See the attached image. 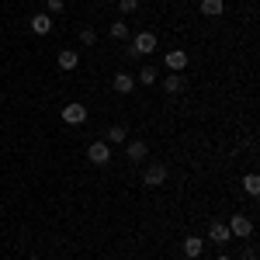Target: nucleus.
Masks as SVG:
<instances>
[{
    "mask_svg": "<svg viewBox=\"0 0 260 260\" xmlns=\"http://www.w3.org/2000/svg\"><path fill=\"white\" fill-rule=\"evenodd\" d=\"M229 233H233V236H240V240H246V236H253V222L246 219V215H233Z\"/></svg>",
    "mask_w": 260,
    "mask_h": 260,
    "instance_id": "5",
    "label": "nucleus"
},
{
    "mask_svg": "<svg viewBox=\"0 0 260 260\" xmlns=\"http://www.w3.org/2000/svg\"><path fill=\"white\" fill-rule=\"evenodd\" d=\"M121 14H132V11H139V0H118Z\"/></svg>",
    "mask_w": 260,
    "mask_h": 260,
    "instance_id": "20",
    "label": "nucleus"
},
{
    "mask_svg": "<svg viewBox=\"0 0 260 260\" xmlns=\"http://www.w3.org/2000/svg\"><path fill=\"white\" fill-rule=\"evenodd\" d=\"M115 90L118 94H132V87H136V77H128V73H115Z\"/></svg>",
    "mask_w": 260,
    "mask_h": 260,
    "instance_id": "13",
    "label": "nucleus"
},
{
    "mask_svg": "<svg viewBox=\"0 0 260 260\" xmlns=\"http://www.w3.org/2000/svg\"><path fill=\"white\" fill-rule=\"evenodd\" d=\"M77 66H80V52H77V49H62L59 52V70L70 73V70H77Z\"/></svg>",
    "mask_w": 260,
    "mask_h": 260,
    "instance_id": "8",
    "label": "nucleus"
},
{
    "mask_svg": "<svg viewBox=\"0 0 260 260\" xmlns=\"http://www.w3.org/2000/svg\"><path fill=\"white\" fill-rule=\"evenodd\" d=\"M45 7H49V14H62L66 4H62V0H45Z\"/></svg>",
    "mask_w": 260,
    "mask_h": 260,
    "instance_id": "21",
    "label": "nucleus"
},
{
    "mask_svg": "<svg viewBox=\"0 0 260 260\" xmlns=\"http://www.w3.org/2000/svg\"><path fill=\"white\" fill-rule=\"evenodd\" d=\"M62 121L66 125H83L87 121V104H66L62 108Z\"/></svg>",
    "mask_w": 260,
    "mask_h": 260,
    "instance_id": "3",
    "label": "nucleus"
},
{
    "mask_svg": "<svg viewBox=\"0 0 260 260\" xmlns=\"http://www.w3.org/2000/svg\"><path fill=\"white\" fill-rule=\"evenodd\" d=\"M87 160H90V163H98V167H104V163L111 160V146H108L104 139L90 142V146H87Z\"/></svg>",
    "mask_w": 260,
    "mask_h": 260,
    "instance_id": "2",
    "label": "nucleus"
},
{
    "mask_svg": "<svg viewBox=\"0 0 260 260\" xmlns=\"http://www.w3.org/2000/svg\"><path fill=\"white\" fill-rule=\"evenodd\" d=\"M243 191H246L250 198H257V194H260V177H257V174H246V177H243Z\"/></svg>",
    "mask_w": 260,
    "mask_h": 260,
    "instance_id": "15",
    "label": "nucleus"
},
{
    "mask_svg": "<svg viewBox=\"0 0 260 260\" xmlns=\"http://www.w3.org/2000/svg\"><path fill=\"white\" fill-rule=\"evenodd\" d=\"M201 250H205V240H198V236H187L184 240V257H201Z\"/></svg>",
    "mask_w": 260,
    "mask_h": 260,
    "instance_id": "12",
    "label": "nucleus"
},
{
    "mask_svg": "<svg viewBox=\"0 0 260 260\" xmlns=\"http://www.w3.org/2000/svg\"><path fill=\"white\" fill-rule=\"evenodd\" d=\"M142 180H146V187H160L163 180H167V167H163V163H149L146 174H142Z\"/></svg>",
    "mask_w": 260,
    "mask_h": 260,
    "instance_id": "4",
    "label": "nucleus"
},
{
    "mask_svg": "<svg viewBox=\"0 0 260 260\" xmlns=\"http://www.w3.org/2000/svg\"><path fill=\"white\" fill-rule=\"evenodd\" d=\"M184 66H187V52L184 49H170L167 52V70L170 73H184Z\"/></svg>",
    "mask_w": 260,
    "mask_h": 260,
    "instance_id": "6",
    "label": "nucleus"
},
{
    "mask_svg": "<svg viewBox=\"0 0 260 260\" xmlns=\"http://www.w3.org/2000/svg\"><path fill=\"white\" fill-rule=\"evenodd\" d=\"M108 146H118V142H125V125H111V128H108Z\"/></svg>",
    "mask_w": 260,
    "mask_h": 260,
    "instance_id": "16",
    "label": "nucleus"
},
{
    "mask_svg": "<svg viewBox=\"0 0 260 260\" xmlns=\"http://www.w3.org/2000/svg\"><path fill=\"white\" fill-rule=\"evenodd\" d=\"M222 11H225L222 0H201V14H205V18H219Z\"/></svg>",
    "mask_w": 260,
    "mask_h": 260,
    "instance_id": "14",
    "label": "nucleus"
},
{
    "mask_svg": "<svg viewBox=\"0 0 260 260\" xmlns=\"http://www.w3.org/2000/svg\"><path fill=\"white\" fill-rule=\"evenodd\" d=\"M111 39H128V24H125V21H115V24H111Z\"/></svg>",
    "mask_w": 260,
    "mask_h": 260,
    "instance_id": "18",
    "label": "nucleus"
},
{
    "mask_svg": "<svg viewBox=\"0 0 260 260\" xmlns=\"http://www.w3.org/2000/svg\"><path fill=\"white\" fill-rule=\"evenodd\" d=\"M80 42H83V45H94V42H98V31H94V28H83V31H80Z\"/></svg>",
    "mask_w": 260,
    "mask_h": 260,
    "instance_id": "19",
    "label": "nucleus"
},
{
    "mask_svg": "<svg viewBox=\"0 0 260 260\" xmlns=\"http://www.w3.org/2000/svg\"><path fill=\"white\" fill-rule=\"evenodd\" d=\"M146 153H149V146H146L142 139L128 142V160H132V163H142V160H146Z\"/></svg>",
    "mask_w": 260,
    "mask_h": 260,
    "instance_id": "10",
    "label": "nucleus"
},
{
    "mask_svg": "<svg viewBox=\"0 0 260 260\" xmlns=\"http://www.w3.org/2000/svg\"><path fill=\"white\" fill-rule=\"evenodd\" d=\"M243 260H257V246H246V253H243Z\"/></svg>",
    "mask_w": 260,
    "mask_h": 260,
    "instance_id": "22",
    "label": "nucleus"
},
{
    "mask_svg": "<svg viewBox=\"0 0 260 260\" xmlns=\"http://www.w3.org/2000/svg\"><path fill=\"white\" fill-rule=\"evenodd\" d=\"M208 240H212V243H229V240H233V233H229L225 222H212V225H208Z\"/></svg>",
    "mask_w": 260,
    "mask_h": 260,
    "instance_id": "7",
    "label": "nucleus"
},
{
    "mask_svg": "<svg viewBox=\"0 0 260 260\" xmlns=\"http://www.w3.org/2000/svg\"><path fill=\"white\" fill-rule=\"evenodd\" d=\"M31 31H35V35H49V31H52V14H45V11L35 14V18H31Z\"/></svg>",
    "mask_w": 260,
    "mask_h": 260,
    "instance_id": "9",
    "label": "nucleus"
},
{
    "mask_svg": "<svg viewBox=\"0 0 260 260\" xmlns=\"http://www.w3.org/2000/svg\"><path fill=\"white\" fill-rule=\"evenodd\" d=\"M163 90H167V94H180V90H184V73H170V77H163Z\"/></svg>",
    "mask_w": 260,
    "mask_h": 260,
    "instance_id": "11",
    "label": "nucleus"
},
{
    "mask_svg": "<svg viewBox=\"0 0 260 260\" xmlns=\"http://www.w3.org/2000/svg\"><path fill=\"white\" fill-rule=\"evenodd\" d=\"M219 260H233V257H219Z\"/></svg>",
    "mask_w": 260,
    "mask_h": 260,
    "instance_id": "23",
    "label": "nucleus"
},
{
    "mask_svg": "<svg viewBox=\"0 0 260 260\" xmlns=\"http://www.w3.org/2000/svg\"><path fill=\"white\" fill-rule=\"evenodd\" d=\"M132 52H136V56H149V52H156V31H139V35L132 39Z\"/></svg>",
    "mask_w": 260,
    "mask_h": 260,
    "instance_id": "1",
    "label": "nucleus"
},
{
    "mask_svg": "<svg viewBox=\"0 0 260 260\" xmlns=\"http://www.w3.org/2000/svg\"><path fill=\"white\" fill-rule=\"evenodd\" d=\"M139 83L153 87V83H156V66H142V70H139Z\"/></svg>",
    "mask_w": 260,
    "mask_h": 260,
    "instance_id": "17",
    "label": "nucleus"
}]
</instances>
